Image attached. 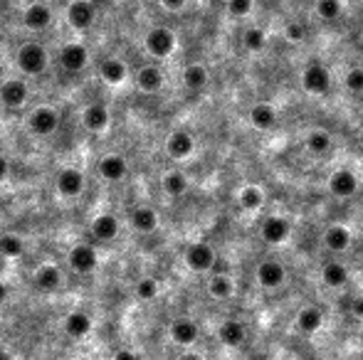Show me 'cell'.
I'll return each mask as SVG.
<instances>
[{
    "label": "cell",
    "instance_id": "8",
    "mask_svg": "<svg viewBox=\"0 0 363 360\" xmlns=\"http://www.w3.org/2000/svg\"><path fill=\"white\" fill-rule=\"evenodd\" d=\"M290 232H292L290 219L282 217V215H269V217L262 219V227H259L262 240L267 242V245H272V247L285 245L287 237H290Z\"/></svg>",
    "mask_w": 363,
    "mask_h": 360
},
{
    "label": "cell",
    "instance_id": "40",
    "mask_svg": "<svg viewBox=\"0 0 363 360\" xmlns=\"http://www.w3.org/2000/svg\"><path fill=\"white\" fill-rule=\"evenodd\" d=\"M255 8V0H227V13L232 17H248Z\"/></svg>",
    "mask_w": 363,
    "mask_h": 360
},
{
    "label": "cell",
    "instance_id": "47",
    "mask_svg": "<svg viewBox=\"0 0 363 360\" xmlns=\"http://www.w3.org/2000/svg\"><path fill=\"white\" fill-rule=\"evenodd\" d=\"M178 360H206V358H203V355H198V353H183Z\"/></svg>",
    "mask_w": 363,
    "mask_h": 360
},
{
    "label": "cell",
    "instance_id": "39",
    "mask_svg": "<svg viewBox=\"0 0 363 360\" xmlns=\"http://www.w3.org/2000/svg\"><path fill=\"white\" fill-rule=\"evenodd\" d=\"M343 84H346L351 94H363V67L348 69L346 77H343Z\"/></svg>",
    "mask_w": 363,
    "mask_h": 360
},
{
    "label": "cell",
    "instance_id": "25",
    "mask_svg": "<svg viewBox=\"0 0 363 360\" xmlns=\"http://www.w3.org/2000/svg\"><path fill=\"white\" fill-rule=\"evenodd\" d=\"M92 235L99 242L116 240V235H119V219L109 213L99 215V217H94V222H92Z\"/></svg>",
    "mask_w": 363,
    "mask_h": 360
},
{
    "label": "cell",
    "instance_id": "5",
    "mask_svg": "<svg viewBox=\"0 0 363 360\" xmlns=\"http://www.w3.org/2000/svg\"><path fill=\"white\" fill-rule=\"evenodd\" d=\"M59 126V114L52 109V106H37L30 116H27V129L40 138L52 136Z\"/></svg>",
    "mask_w": 363,
    "mask_h": 360
},
{
    "label": "cell",
    "instance_id": "31",
    "mask_svg": "<svg viewBox=\"0 0 363 360\" xmlns=\"http://www.w3.org/2000/svg\"><path fill=\"white\" fill-rule=\"evenodd\" d=\"M183 87L188 89V92H200V89H206L208 84V69L203 67V64H188V67L183 69Z\"/></svg>",
    "mask_w": 363,
    "mask_h": 360
},
{
    "label": "cell",
    "instance_id": "37",
    "mask_svg": "<svg viewBox=\"0 0 363 360\" xmlns=\"http://www.w3.org/2000/svg\"><path fill=\"white\" fill-rule=\"evenodd\" d=\"M343 13V3L341 0H316V15L321 20H336Z\"/></svg>",
    "mask_w": 363,
    "mask_h": 360
},
{
    "label": "cell",
    "instance_id": "33",
    "mask_svg": "<svg viewBox=\"0 0 363 360\" xmlns=\"http://www.w3.org/2000/svg\"><path fill=\"white\" fill-rule=\"evenodd\" d=\"M161 188H164V193L171 195V198H180V195H185V190H188V178L180 171H171L166 173L164 180H161Z\"/></svg>",
    "mask_w": 363,
    "mask_h": 360
},
{
    "label": "cell",
    "instance_id": "43",
    "mask_svg": "<svg viewBox=\"0 0 363 360\" xmlns=\"http://www.w3.org/2000/svg\"><path fill=\"white\" fill-rule=\"evenodd\" d=\"M351 313H353V316H356V319H361V321H363V294H361V296L353 298V303H351Z\"/></svg>",
    "mask_w": 363,
    "mask_h": 360
},
{
    "label": "cell",
    "instance_id": "9",
    "mask_svg": "<svg viewBox=\"0 0 363 360\" xmlns=\"http://www.w3.org/2000/svg\"><path fill=\"white\" fill-rule=\"evenodd\" d=\"M57 57H59V64H62L67 72H82V69L90 64V50H87L82 42L72 40L67 42V45H62Z\"/></svg>",
    "mask_w": 363,
    "mask_h": 360
},
{
    "label": "cell",
    "instance_id": "12",
    "mask_svg": "<svg viewBox=\"0 0 363 360\" xmlns=\"http://www.w3.org/2000/svg\"><path fill=\"white\" fill-rule=\"evenodd\" d=\"M52 17L55 15L50 10V6H45V3H30L25 8V13H22V25L30 32H43L52 25Z\"/></svg>",
    "mask_w": 363,
    "mask_h": 360
},
{
    "label": "cell",
    "instance_id": "48",
    "mask_svg": "<svg viewBox=\"0 0 363 360\" xmlns=\"http://www.w3.org/2000/svg\"><path fill=\"white\" fill-rule=\"evenodd\" d=\"M0 360H15L10 353H6V350H0Z\"/></svg>",
    "mask_w": 363,
    "mask_h": 360
},
{
    "label": "cell",
    "instance_id": "46",
    "mask_svg": "<svg viewBox=\"0 0 363 360\" xmlns=\"http://www.w3.org/2000/svg\"><path fill=\"white\" fill-rule=\"evenodd\" d=\"M8 294H10V291H8V287H6L3 282H0V306H3V303L8 301Z\"/></svg>",
    "mask_w": 363,
    "mask_h": 360
},
{
    "label": "cell",
    "instance_id": "20",
    "mask_svg": "<svg viewBox=\"0 0 363 360\" xmlns=\"http://www.w3.org/2000/svg\"><path fill=\"white\" fill-rule=\"evenodd\" d=\"M164 82H166L164 72H161V67H156V64H143L136 72V84L143 94H156V92H161Z\"/></svg>",
    "mask_w": 363,
    "mask_h": 360
},
{
    "label": "cell",
    "instance_id": "10",
    "mask_svg": "<svg viewBox=\"0 0 363 360\" xmlns=\"http://www.w3.org/2000/svg\"><path fill=\"white\" fill-rule=\"evenodd\" d=\"M55 190H57L62 198H77L85 190V175L77 168H62L57 173V180H55Z\"/></svg>",
    "mask_w": 363,
    "mask_h": 360
},
{
    "label": "cell",
    "instance_id": "32",
    "mask_svg": "<svg viewBox=\"0 0 363 360\" xmlns=\"http://www.w3.org/2000/svg\"><path fill=\"white\" fill-rule=\"evenodd\" d=\"M232 291H235V284H232V279L227 274H213L211 282H208V294L213 298H218V301L230 298Z\"/></svg>",
    "mask_w": 363,
    "mask_h": 360
},
{
    "label": "cell",
    "instance_id": "19",
    "mask_svg": "<svg viewBox=\"0 0 363 360\" xmlns=\"http://www.w3.org/2000/svg\"><path fill=\"white\" fill-rule=\"evenodd\" d=\"M82 124H85L87 131L92 134H104L111 124V114L104 104H90L85 111H82Z\"/></svg>",
    "mask_w": 363,
    "mask_h": 360
},
{
    "label": "cell",
    "instance_id": "24",
    "mask_svg": "<svg viewBox=\"0 0 363 360\" xmlns=\"http://www.w3.org/2000/svg\"><path fill=\"white\" fill-rule=\"evenodd\" d=\"M245 336H248V331H245L242 321H237V319L222 321L220 329H218V338H220L225 345H230V348H237V345L245 343Z\"/></svg>",
    "mask_w": 363,
    "mask_h": 360
},
{
    "label": "cell",
    "instance_id": "1",
    "mask_svg": "<svg viewBox=\"0 0 363 360\" xmlns=\"http://www.w3.org/2000/svg\"><path fill=\"white\" fill-rule=\"evenodd\" d=\"M15 62H17V69L27 77H37V74H43L50 64V55L48 50L40 45V42H25L20 45L15 55Z\"/></svg>",
    "mask_w": 363,
    "mask_h": 360
},
{
    "label": "cell",
    "instance_id": "42",
    "mask_svg": "<svg viewBox=\"0 0 363 360\" xmlns=\"http://www.w3.org/2000/svg\"><path fill=\"white\" fill-rule=\"evenodd\" d=\"M185 3H188V0H161V6L169 13H180L185 8Z\"/></svg>",
    "mask_w": 363,
    "mask_h": 360
},
{
    "label": "cell",
    "instance_id": "16",
    "mask_svg": "<svg viewBox=\"0 0 363 360\" xmlns=\"http://www.w3.org/2000/svg\"><path fill=\"white\" fill-rule=\"evenodd\" d=\"M195 151V138L190 136L188 131H173L166 141V153H169L173 161H185Z\"/></svg>",
    "mask_w": 363,
    "mask_h": 360
},
{
    "label": "cell",
    "instance_id": "7",
    "mask_svg": "<svg viewBox=\"0 0 363 360\" xmlns=\"http://www.w3.org/2000/svg\"><path fill=\"white\" fill-rule=\"evenodd\" d=\"M27 96H30V89H27L25 79L10 77L0 84V104L6 109H20L27 101Z\"/></svg>",
    "mask_w": 363,
    "mask_h": 360
},
{
    "label": "cell",
    "instance_id": "26",
    "mask_svg": "<svg viewBox=\"0 0 363 360\" xmlns=\"http://www.w3.org/2000/svg\"><path fill=\"white\" fill-rule=\"evenodd\" d=\"M131 227L136 232H141V235H148V232H156L158 227V215L153 208H146V205H141V208H134L131 210Z\"/></svg>",
    "mask_w": 363,
    "mask_h": 360
},
{
    "label": "cell",
    "instance_id": "4",
    "mask_svg": "<svg viewBox=\"0 0 363 360\" xmlns=\"http://www.w3.org/2000/svg\"><path fill=\"white\" fill-rule=\"evenodd\" d=\"M215 261H218V254L208 242H193V245H188V250H185V264H188V269H193V272L198 274L211 272L213 266H215Z\"/></svg>",
    "mask_w": 363,
    "mask_h": 360
},
{
    "label": "cell",
    "instance_id": "15",
    "mask_svg": "<svg viewBox=\"0 0 363 360\" xmlns=\"http://www.w3.org/2000/svg\"><path fill=\"white\" fill-rule=\"evenodd\" d=\"M69 266H72L77 274H90L97 269V252L90 245H74L67 254Z\"/></svg>",
    "mask_w": 363,
    "mask_h": 360
},
{
    "label": "cell",
    "instance_id": "23",
    "mask_svg": "<svg viewBox=\"0 0 363 360\" xmlns=\"http://www.w3.org/2000/svg\"><path fill=\"white\" fill-rule=\"evenodd\" d=\"M324 245H327L329 252H336V254L339 252H346L351 247V230L343 227V224H332L324 232Z\"/></svg>",
    "mask_w": 363,
    "mask_h": 360
},
{
    "label": "cell",
    "instance_id": "36",
    "mask_svg": "<svg viewBox=\"0 0 363 360\" xmlns=\"http://www.w3.org/2000/svg\"><path fill=\"white\" fill-rule=\"evenodd\" d=\"M25 252V242L20 240L17 235L13 232H6V235H0V254L8 257V259H15Z\"/></svg>",
    "mask_w": 363,
    "mask_h": 360
},
{
    "label": "cell",
    "instance_id": "2",
    "mask_svg": "<svg viewBox=\"0 0 363 360\" xmlns=\"http://www.w3.org/2000/svg\"><path fill=\"white\" fill-rule=\"evenodd\" d=\"M143 48H146V52L151 55V57H156V59L171 57L173 50H176L173 30H169V27H164V25L151 27V30L146 32V37H143Z\"/></svg>",
    "mask_w": 363,
    "mask_h": 360
},
{
    "label": "cell",
    "instance_id": "49",
    "mask_svg": "<svg viewBox=\"0 0 363 360\" xmlns=\"http://www.w3.org/2000/svg\"><path fill=\"white\" fill-rule=\"evenodd\" d=\"M358 141H361V146H363V126H361V131H358Z\"/></svg>",
    "mask_w": 363,
    "mask_h": 360
},
{
    "label": "cell",
    "instance_id": "18",
    "mask_svg": "<svg viewBox=\"0 0 363 360\" xmlns=\"http://www.w3.org/2000/svg\"><path fill=\"white\" fill-rule=\"evenodd\" d=\"M287 272L277 259H267L257 266V282L262 289H279L285 284Z\"/></svg>",
    "mask_w": 363,
    "mask_h": 360
},
{
    "label": "cell",
    "instance_id": "45",
    "mask_svg": "<svg viewBox=\"0 0 363 360\" xmlns=\"http://www.w3.org/2000/svg\"><path fill=\"white\" fill-rule=\"evenodd\" d=\"M114 360H138L131 350H116L114 353Z\"/></svg>",
    "mask_w": 363,
    "mask_h": 360
},
{
    "label": "cell",
    "instance_id": "41",
    "mask_svg": "<svg viewBox=\"0 0 363 360\" xmlns=\"http://www.w3.org/2000/svg\"><path fill=\"white\" fill-rule=\"evenodd\" d=\"M304 35H306V30H304V25L301 22H287V27H285V37L290 42H301L304 40Z\"/></svg>",
    "mask_w": 363,
    "mask_h": 360
},
{
    "label": "cell",
    "instance_id": "35",
    "mask_svg": "<svg viewBox=\"0 0 363 360\" xmlns=\"http://www.w3.org/2000/svg\"><path fill=\"white\" fill-rule=\"evenodd\" d=\"M264 45H267V37H264V32L259 27H248V30L242 32V48L248 50V52L252 55L262 52Z\"/></svg>",
    "mask_w": 363,
    "mask_h": 360
},
{
    "label": "cell",
    "instance_id": "14",
    "mask_svg": "<svg viewBox=\"0 0 363 360\" xmlns=\"http://www.w3.org/2000/svg\"><path fill=\"white\" fill-rule=\"evenodd\" d=\"M129 77V67L124 59L119 57H104L99 62V79L104 84H109V87H119V84H124Z\"/></svg>",
    "mask_w": 363,
    "mask_h": 360
},
{
    "label": "cell",
    "instance_id": "29",
    "mask_svg": "<svg viewBox=\"0 0 363 360\" xmlns=\"http://www.w3.org/2000/svg\"><path fill=\"white\" fill-rule=\"evenodd\" d=\"M64 331H67V336H72V338H85V336H90L92 333L90 313L72 311L67 319H64Z\"/></svg>",
    "mask_w": 363,
    "mask_h": 360
},
{
    "label": "cell",
    "instance_id": "34",
    "mask_svg": "<svg viewBox=\"0 0 363 360\" xmlns=\"http://www.w3.org/2000/svg\"><path fill=\"white\" fill-rule=\"evenodd\" d=\"M332 134L329 131H311L309 136H306V148H309L314 156H324V153L332 151Z\"/></svg>",
    "mask_w": 363,
    "mask_h": 360
},
{
    "label": "cell",
    "instance_id": "27",
    "mask_svg": "<svg viewBox=\"0 0 363 360\" xmlns=\"http://www.w3.org/2000/svg\"><path fill=\"white\" fill-rule=\"evenodd\" d=\"M321 282L327 284L329 289H341L346 287L348 282V269L341 264V261H327L321 266Z\"/></svg>",
    "mask_w": 363,
    "mask_h": 360
},
{
    "label": "cell",
    "instance_id": "38",
    "mask_svg": "<svg viewBox=\"0 0 363 360\" xmlns=\"http://www.w3.org/2000/svg\"><path fill=\"white\" fill-rule=\"evenodd\" d=\"M136 298H141V301H153V298L158 296V282L151 277H143L136 282Z\"/></svg>",
    "mask_w": 363,
    "mask_h": 360
},
{
    "label": "cell",
    "instance_id": "6",
    "mask_svg": "<svg viewBox=\"0 0 363 360\" xmlns=\"http://www.w3.org/2000/svg\"><path fill=\"white\" fill-rule=\"evenodd\" d=\"M97 20V10L92 6V0H72L67 8V22L72 30L87 32Z\"/></svg>",
    "mask_w": 363,
    "mask_h": 360
},
{
    "label": "cell",
    "instance_id": "3",
    "mask_svg": "<svg viewBox=\"0 0 363 360\" xmlns=\"http://www.w3.org/2000/svg\"><path fill=\"white\" fill-rule=\"evenodd\" d=\"M301 87H304L306 94L324 96L332 92V74L321 62H311L301 72Z\"/></svg>",
    "mask_w": 363,
    "mask_h": 360
},
{
    "label": "cell",
    "instance_id": "30",
    "mask_svg": "<svg viewBox=\"0 0 363 360\" xmlns=\"http://www.w3.org/2000/svg\"><path fill=\"white\" fill-rule=\"evenodd\" d=\"M237 205H240L245 213H257L264 205L262 188H257V185H245V188L240 190V195H237Z\"/></svg>",
    "mask_w": 363,
    "mask_h": 360
},
{
    "label": "cell",
    "instance_id": "11",
    "mask_svg": "<svg viewBox=\"0 0 363 360\" xmlns=\"http://www.w3.org/2000/svg\"><path fill=\"white\" fill-rule=\"evenodd\" d=\"M97 173H99V178H104V180H109V183H116V180H124L129 173V163L124 156H119V153H106V156L99 158V163H97Z\"/></svg>",
    "mask_w": 363,
    "mask_h": 360
},
{
    "label": "cell",
    "instance_id": "22",
    "mask_svg": "<svg viewBox=\"0 0 363 360\" xmlns=\"http://www.w3.org/2000/svg\"><path fill=\"white\" fill-rule=\"evenodd\" d=\"M200 331H198V324L190 319H176L173 324H171V338H173V343L178 345H193L195 340H198Z\"/></svg>",
    "mask_w": 363,
    "mask_h": 360
},
{
    "label": "cell",
    "instance_id": "13",
    "mask_svg": "<svg viewBox=\"0 0 363 360\" xmlns=\"http://www.w3.org/2000/svg\"><path fill=\"white\" fill-rule=\"evenodd\" d=\"M32 284H35L37 291L43 294H52L62 287V272H59V266L55 264H43L37 266L35 274H32Z\"/></svg>",
    "mask_w": 363,
    "mask_h": 360
},
{
    "label": "cell",
    "instance_id": "17",
    "mask_svg": "<svg viewBox=\"0 0 363 360\" xmlns=\"http://www.w3.org/2000/svg\"><path fill=\"white\" fill-rule=\"evenodd\" d=\"M329 190H332V195H336V198H351V195H356L358 190L356 173L348 171V168H339V171L329 178Z\"/></svg>",
    "mask_w": 363,
    "mask_h": 360
},
{
    "label": "cell",
    "instance_id": "21",
    "mask_svg": "<svg viewBox=\"0 0 363 360\" xmlns=\"http://www.w3.org/2000/svg\"><path fill=\"white\" fill-rule=\"evenodd\" d=\"M250 121H252V126L257 131H272L274 126H277L279 116H277V109H274L272 104L259 101V104H255L252 111H250Z\"/></svg>",
    "mask_w": 363,
    "mask_h": 360
},
{
    "label": "cell",
    "instance_id": "44",
    "mask_svg": "<svg viewBox=\"0 0 363 360\" xmlns=\"http://www.w3.org/2000/svg\"><path fill=\"white\" fill-rule=\"evenodd\" d=\"M8 175H10V161L6 156H0V183L8 180Z\"/></svg>",
    "mask_w": 363,
    "mask_h": 360
},
{
    "label": "cell",
    "instance_id": "28",
    "mask_svg": "<svg viewBox=\"0 0 363 360\" xmlns=\"http://www.w3.org/2000/svg\"><path fill=\"white\" fill-rule=\"evenodd\" d=\"M324 326V316L316 306H306L297 313V331H301L304 336H311Z\"/></svg>",
    "mask_w": 363,
    "mask_h": 360
}]
</instances>
